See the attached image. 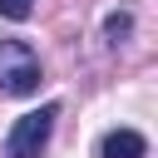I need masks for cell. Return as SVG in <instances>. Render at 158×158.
Returning <instances> with one entry per match:
<instances>
[{
  "label": "cell",
  "mask_w": 158,
  "mask_h": 158,
  "mask_svg": "<svg viewBox=\"0 0 158 158\" xmlns=\"http://www.w3.org/2000/svg\"><path fill=\"white\" fill-rule=\"evenodd\" d=\"M54 118H59V104H40V109L20 114V118H15V128L5 133L0 158H40V153H44V143H49V133H54Z\"/></svg>",
  "instance_id": "obj_1"
},
{
  "label": "cell",
  "mask_w": 158,
  "mask_h": 158,
  "mask_svg": "<svg viewBox=\"0 0 158 158\" xmlns=\"http://www.w3.org/2000/svg\"><path fill=\"white\" fill-rule=\"evenodd\" d=\"M40 89V54L25 40H0V94L25 99Z\"/></svg>",
  "instance_id": "obj_2"
},
{
  "label": "cell",
  "mask_w": 158,
  "mask_h": 158,
  "mask_svg": "<svg viewBox=\"0 0 158 158\" xmlns=\"http://www.w3.org/2000/svg\"><path fill=\"white\" fill-rule=\"evenodd\" d=\"M99 158H148V138L138 128H114V133H104Z\"/></svg>",
  "instance_id": "obj_3"
},
{
  "label": "cell",
  "mask_w": 158,
  "mask_h": 158,
  "mask_svg": "<svg viewBox=\"0 0 158 158\" xmlns=\"http://www.w3.org/2000/svg\"><path fill=\"white\" fill-rule=\"evenodd\" d=\"M104 35H109V44H123V40L133 35V15H128V10H114V15L104 20Z\"/></svg>",
  "instance_id": "obj_4"
},
{
  "label": "cell",
  "mask_w": 158,
  "mask_h": 158,
  "mask_svg": "<svg viewBox=\"0 0 158 158\" xmlns=\"http://www.w3.org/2000/svg\"><path fill=\"white\" fill-rule=\"evenodd\" d=\"M30 10H35V0H0L5 20H30Z\"/></svg>",
  "instance_id": "obj_5"
}]
</instances>
